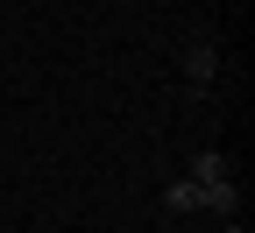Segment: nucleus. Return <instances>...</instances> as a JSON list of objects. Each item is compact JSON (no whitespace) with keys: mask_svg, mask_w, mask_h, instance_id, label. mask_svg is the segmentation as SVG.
Returning <instances> with one entry per match:
<instances>
[{"mask_svg":"<svg viewBox=\"0 0 255 233\" xmlns=\"http://www.w3.org/2000/svg\"><path fill=\"white\" fill-rule=\"evenodd\" d=\"M163 205H170V212H199V205H206V184H191V177H177V184L163 191Z\"/></svg>","mask_w":255,"mask_h":233,"instance_id":"nucleus-3","label":"nucleus"},{"mask_svg":"<svg viewBox=\"0 0 255 233\" xmlns=\"http://www.w3.org/2000/svg\"><path fill=\"white\" fill-rule=\"evenodd\" d=\"M213 71H220V50H213L206 36H191V43H184V99H191V106H206Z\"/></svg>","mask_w":255,"mask_h":233,"instance_id":"nucleus-1","label":"nucleus"},{"mask_svg":"<svg viewBox=\"0 0 255 233\" xmlns=\"http://www.w3.org/2000/svg\"><path fill=\"white\" fill-rule=\"evenodd\" d=\"M191 184H234L227 155H220V149H199V155H191Z\"/></svg>","mask_w":255,"mask_h":233,"instance_id":"nucleus-2","label":"nucleus"},{"mask_svg":"<svg viewBox=\"0 0 255 233\" xmlns=\"http://www.w3.org/2000/svg\"><path fill=\"white\" fill-rule=\"evenodd\" d=\"M220 233H248V226H241V219H227V226H220Z\"/></svg>","mask_w":255,"mask_h":233,"instance_id":"nucleus-4","label":"nucleus"}]
</instances>
